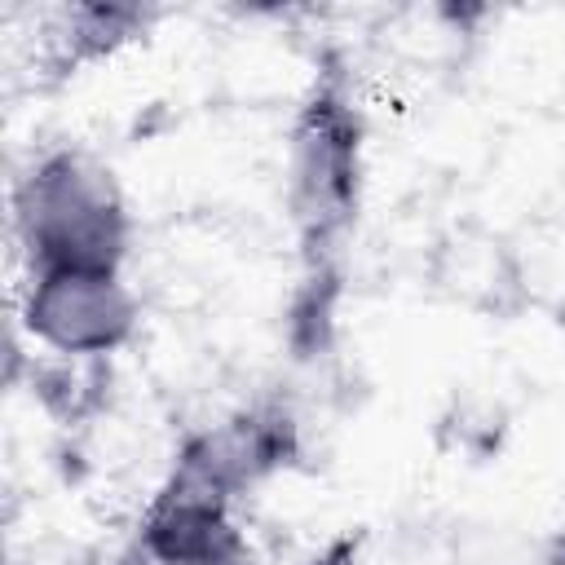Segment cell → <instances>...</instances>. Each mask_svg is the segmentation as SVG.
Returning a JSON list of instances; mask_svg holds the SVG:
<instances>
[{"label":"cell","mask_w":565,"mask_h":565,"mask_svg":"<svg viewBox=\"0 0 565 565\" xmlns=\"http://www.w3.org/2000/svg\"><path fill=\"white\" fill-rule=\"evenodd\" d=\"M22 331L62 358H110L141 327V296L124 269H49L26 274Z\"/></svg>","instance_id":"obj_2"},{"label":"cell","mask_w":565,"mask_h":565,"mask_svg":"<svg viewBox=\"0 0 565 565\" xmlns=\"http://www.w3.org/2000/svg\"><path fill=\"white\" fill-rule=\"evenodd\" d=\"M181 565H256V556H252L247 539L234 534L230 543H221V547H212V552H203V556H190V561H181Z\"/></svg>","instance_id":"obj_5"},{"label":"cell","mask_w":565,"mask_h":565,"mask_svg":"<svg viewBox=\"0 0 565 565\" xmlns=\"http://www.w3.org/2000/svg\"><path fill=\"white\" fill-rule=\"evenodd\" d=\"M428 274L441 296H450L455 305H463L472 313L508 318V313L525 309L512 238L490 234L481 225H455L450 234H441L433 247Z\"/></svg>","instance_id":"obj_4"},{"label":"cell","mask_w":565,"mask_h":565,"mask_svg":"<svg viewBox=\"0 0 565 565\" xmlns=\"http://www.w3.org/2000/svg\"><path fill=\"white\" fill-rule=\"evenodd\" d=\"M358 203V115L353 106L318 88L296 119L291 137V207L309 243H327L344 230Z\"/></svg>","instance_id":"obj_3"},{"label":"cell","mask_w":565,"mask_h":565,"mask_svg":"<svg viewBox=\"0 0 565 565\" xmlns=\"http://www.w3.org/2000/svg\"><path fill=\"white\" fill-rule=\"evenodd\" d=\"M13 234L26 274L124 269L132 221L115 177L84 150H49L13 185Z\"/></svg>","instance_id":"obj_1"}]
</instances>
